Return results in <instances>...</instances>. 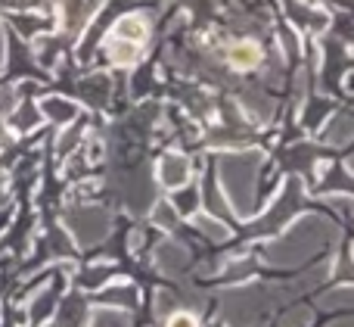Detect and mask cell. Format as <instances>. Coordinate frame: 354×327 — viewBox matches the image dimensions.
Here are the masks:
<instances>
[{
  "mask_svg": "<svg viewBox=\"0 0 354 327\" xmlns=\"http://www.w3.org/2000/svg\"><path fill=\"white\" fill-rule=\"evenodd\" d=\"M16 109V94L12 91H0V116H6V112Z\"/></svg>",
  "mask_w": 354,
  "mask_h": 327,
  "instance_id": "7",
  "label": "cell"
},
{
  "mask_svg": "<svg viewBox=\"0 0 354 327\" xmlns=\"http://www.w3.org/2000/svg\"><path fill=\"white\" fill-rule=\"evenodd\" d=\"M112 56H115V62H131L137 56V50L131 47V44H115V47H112Z\"/></svg>",
  "mask_w": 354,
  "mask_h": 327,
  "instance_id": "6",
  "label": "cell"
},
{
  "mask_svg": "<svg viewBox=\"0 0 354 327\" xmlns=\"http://www.w3.org/2000/svg\"><path fill=\"white\" fill-rule=\"evenodd\" d=\"M68 224L75 228V234H78L81 243H91L93 237H100L106 231V222L100 212H75V215L68 218Z\"/></svg>",
  "mask_w": 354,
  "mask_h": 327,
  "instance_id": "1",
  "label": "cell"
},
{
  "mask_svg": "<svg viewBox=\"0 0 354 327\" xmlns=\"http://www.w3.org/2000/svg\"><path fill=\"white\" fill-rule=\"evenodd\" d=\"M44 109H47L56 122H68V118L75 116V106L62 103V100H47V103H44Z\"/></svg>",
  "mask_w": 354,
  "mask_h": 327,
  "instance_id": "4",
  "label": "cell"
},
{
  "mask_svg": "<svg viewBox=\"0 0 354 327\" xmlns=\"http://www.w3.org/2000/svg\"><path fill=\"white\" fill-rule=\"evenodd\" d=\"M230 60L236 62V66H252V62L258 60V50L255 47H236L230 53Z\"/></svg>",
  "mask_w": 354,
  "mask_h": 327,
  "instance_id": "5",
  "label": "cell"
},
{
  "mask_svg": "<svg viewBox=\"0 0 354 327\" xmlns=\"http://www.w3.org/2000/svg\"><path fill=\"white\" fill-rule=\"evenodd\" d=\"M3 143H10V137H6V131L0 128V147H3Z\"/></svg>",
  "mask_w": 354,
  "mask_h": 327,
  "instance_id": "10",
  "label": "cell"
},
{
  "mask_svg": "<svg viewBox=\"0 0 354 327\" xmlns=\"http://www.w3.org/2000/svg\"><path fill=\"white\" fill-rule=\"evenodd\" d=\"M97 3V0H66V25L72 31H78L81 25H84L87 12H91V6Z\"/></svg>",
  "mask_w": 354,
  "mask_h": 327,
  "instance_id": "2",
  "label": "cell"
},
{
  "mask_svg": "<svg viewBox=\"0 0 354 327\" xmlns=\"http://www.w3.org/2000/svg\"><path fill=\"white\" fill-rule=\"evenodd\" d=\"M168 327H196V318L187 315V312H180V315H174L171 321H168Z\"/></svg>",
  "mask_w": 354,
  "mask_h": 327,
  "instance_id": "8",
  "label": "cell"
},
{
  "mask_svg": "<svg viewBox=\"0 0 354 327\" xmlns=\"http://www.w3.org/2000/svg\"><path fill=\"white\" fill-rule=\"evenodd\" d=\"M3 60H6V37L0 35V66H3Z\"/></svg>",
  "mask_w": 354,
  "mask_h": 327,
  "instance_id": "9",
  "label": "cell"
},
{
  "mask_svg": "<svg viewBox=\"0 0 354 327\" xmlns=\"http://www.w3.org/2000/svg\"><path fill=\"white\" fill-rule=\"evenodd\" d=\"M118 35L122 37H143L147 35V28H143V22L137 16H128V19H122V22H118Z\"/></svg>",
  "mask_w": 354,
  "mask_h": 327,
  "instance_id": "3",
  "label": "cell"
}]
</instances>
